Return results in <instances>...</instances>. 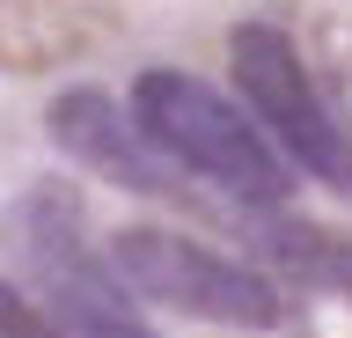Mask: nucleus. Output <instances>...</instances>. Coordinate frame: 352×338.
<instances>
[{"label":"nucleus","mask_w":352,"mask_h":338,"mask_svg":"<svg viewBox=\"0 0 352 338\" xmlns=\"http://www.w3.org/2000/svg\"><path fill=\"white\" fill-rule=\"evenodd\" d=\"M132 118H140V133L154 140V155H169L176 169L213 177L220 191H235V199L279 206L286 191H294V169L264 147V133L220 89H206L198 74H169V67L140 74Z\"/></svg>","instance_id":"obj_1"},{"label":"nucleus","mask_w":352,"mask_h":338,"mask_svg":"<svg viewBox=\"0 0 352 338\" xmlns=\"http://www.w3.org/2000/svg\"><path fill=\"white\" fill-rule=\"evenodd\" d=\"M103 265L125 294L162 302V309H191V316H213V324H235V331H279L286 324V302L272 294V279L228 265L220 250L169 235V228H118Z\"/></svg>","instance_id":"obj_2"},{"label":"nucleus","mask_w":352,"mask_h":338,"mask_svg":"<svg viewBox=\"0 0 352 338\" xmlns=\"http://www.w3.org/2000/svg\"><path fill=\"white\" fill-rule=\"evenodd\" d=\"M228 67H235V89L250 96V111L272 125V140H279L286 155L301 162L308 177H323L330 191H352V147L330 125V111H323V96H316V81H308L294 37H279V30H264V23H242L228 37Z\"/></svg>","instance_id":"obj_3"},{"label":"nucleus","mask_w":352,"mask_h":338,"mask_svg":"<svg viewBox=\"0 0 352 338\" xmlns=\"http://www.w3.org/2000/svg\"><path fill=\"white\" fill-rule=\"evenodd\" d=\"M44 133L59 140V155H74L81 169L125 184V191H169V169L154 155V140L132 118H118V103L103 89H59L44 103Z\"/></svg>","instance_id":"obj_4"},{"label":"nucleus","mask_w":352,"mask_h":338,"mask_svg":"<svg viewBox=\"0 0 352 338\" xmlns=\"http://www.w3.org/2000/svg\"><path fill=\"white\" fill-rule=\"evenodd\" d=\"M110 37L103 0H0V67L59 74Z\"/></svg>","instance_id":"obj_5"},{"label":"nucleus","mask_w":352,"mask_h":338,"mask_svg":"<svg viewBox=\"0 0 352 338\" xmlns=\"http://www.w3.org/2000/svg\"><path fill=\"white\" fill-rule=\"evenodd\" d=\"M250 243H257V257L272 272H286L294 287H316V294L352 302V235L316 228V221H294V213H257V221H250Z\"/></svg>","instance_id":"obj_6"},{"label":"nucleus","mask_w":352,"mask_h":338,"mask_svg":"<svg viewBox=\"0 0 352 338\" xmlns=\"http://www.w3.org/2000/svg\"><path fill=\"white\" fill-rule=\"evenodd\" d=\"M59 324V338H154L147 324H132L125 309H44Z\"/></svg>","instance_id":"obj_7"},{"label":"nucleus","mask_w":352,"mask_h":338,"mask_svg":"<svg viewBox=\"0 0 352 338\" xmlns=\"http://www.w3.org/2000/svg\"><path fill=\"white\" fill-rule=\"evenodd\" d=\"M0 338H59V324H52L37 302H22V294L0 279Z\"/></svg>","instance_id":"obj_8"}]
</instances>
